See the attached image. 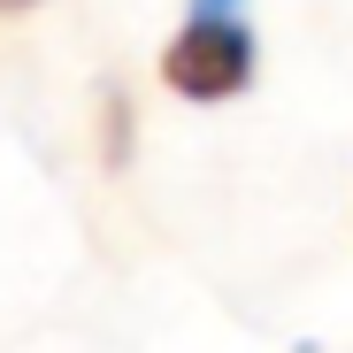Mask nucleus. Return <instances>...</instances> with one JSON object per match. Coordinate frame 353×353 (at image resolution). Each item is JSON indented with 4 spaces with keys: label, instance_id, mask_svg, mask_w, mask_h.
<instances>
[{
    "label": "nucleus",
    "instance_id": "1",
    "mask_svg": "<svg viewBox=\"0 0 353 353\" xmlns=\"http://www.w3.org/2000/svg\"><path fill=\"white\" fill-rule=\"evenodd\" d=\"M161 77H169V92H185V100H230L254 77V31L230 23V16H192L185 31L169 39Z\"/></svg>",
    "mask_w": 353,
    "mask_h": 353
},
{
    "label": "nucleus",
    "instance_id": "2",
    "mask_svg": "<svg viewBox=\"0 0 353 353\" xmlns=\"http://www.w3.org/2000/svg\"><path fill=\"white\" fill-rule=\"evenodd\" d=\"M200 8H208V16H230V8H239V0H200Z\"/></svg>",
    "mask_w": 353,
    "mask_h": 353
}]
</instances>
